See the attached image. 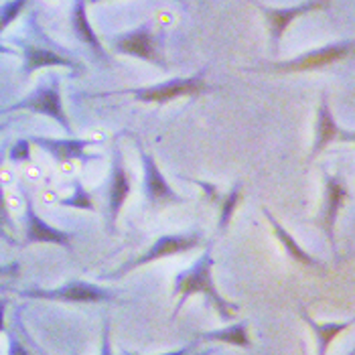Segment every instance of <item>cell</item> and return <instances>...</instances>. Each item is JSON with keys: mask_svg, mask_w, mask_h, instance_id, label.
<instances>
[{"mask_svg": "<svg viewBox=\"0 0 355 355\" xmlns=\"http://www.w3.org/2000/svg\"><path fill=\"white\" fill-rule=\"evenodd\" d=\"M211 244L214 242L207 244L205 252L197 258V262L193 264L191 268H187V270H183V272L175 276L173 293L177 297V304H175V311H173V319L181 313L183 304L189 301L193 295H201V297L207 299V302H211L221 321H232L240 313V306L236 302L223 299L219 295L216 282H214V264L216 262L211 258Z\"/></svg>", "mask_w": 355, "mask_h": 355, "instance_id": "1", "label": "cell"}, {"mask_svg": "<svg viewBox=\"0 0 355 355\" xmlns=\"http://www.w3.org/2000/svg\"><path fill=\"white\" fill-rule=\"evenodd\" d=\"M354 51V39L347 41H339L333 45H325L321 49L302 53L295 59H286V61H274L268 65L256 67V71H272V73H301V71H315V69H323L331 67L343 59H347Z\"/></svg>", "mask_w": 355, "mask_h": 355, "instance_id": "2", "label": "cell"}, {"mask_svg": "<svg viewBox=\"0 0 355 355\" xmlns=\"http://www.w3.org/2000/svg\"><path fill=\"white\" fill-rule=\"evenodd\" d=\"M203 246V236L193 232V234H173V236H161L153 246L148 248L144 254H140L135 260H128L124 262L118 270L114 272L104 274L102 280H118L122 276H126L128 272L137 270L140 266H146L150 262H157L161 258H168V256H175V254H183V252H189L193 248Z\"/></svg>", "mask_w": 355, "mask_h": 355, "instance_id": "3", "label": "cell"}, {"mask_svg": "<svg viewBox=\"0 0 355 355\" xmlns=\"http://www.w3.org/2000/svg\"><path fill=\"white\" fill-rule=\"evenodd\" d=\"M214 87L205 82L203 71L191 76V78H177L171 82L157 83V85H146V87H137V89H126L137 102H150V104H168L179 98H195L211 92Z\"/></svg>", "mask_w": 355, "mask_h": 355, "instance_id": "4", "label": "cell"}, {"mask_svg": "<svg viewBox=\"0 0 355 355\" xmlns=\"http://www.w3.org/2000/svg\"><path fill=\"white\" fill-rule=\"evenodd\" d=\"M19 295L25 299L57 302H106L116 299L106 288L83 280H73L55 288H28V291H21Z\"/></svg>", "mask_w": 355, "mask_h": 355, "instance_id": "5", "label": "cell"}, {"mask_svg": "<svg viewBox=\"0 0 355 355\" xmlns=\"http://www.w3.org/2000/svg\"><path fill=\"white\" fill-rule=\"evenodd\" d=\"M19 110H27V112H35V114H43L53 118L55 122L65 128L67 132L71 130V122L63 110V102H61V89H59V78H53V82L47 85H41L39 89H35L31 96L25 100L4 108L2 112H19Z\"/></svg>", "mask_w": 355, "mask_h": 355, "instance_id": "6", "label": "cell"}, {"mask_svg": "<svg viewBox=\"0 0 355 355\" xmlns=\"http://www.w3.org/2000/svg\"><path fill=\"white\" fill-rule=\"evenodd\" d=\"M112 49L122 55L144 59V61L155 63V65H159L163 69L168 67L166 61L163 59V55L159 53V45H157V39H155L153 31L146 25L114 37L112 39Z\"/></svg>", "mask_w": 355, "mask_h": 355, "instance_id": "7", "label": "cell"}, {"mask_svg": "<svg viewBox=\"0 0 355 355\" xmlns=\"http://www.w3.org/2000/svg\"><path fill=\"white\" fill-rule=\"evenodd\" d=\"M256 6L260 8V12L264 15V19H266V23H268L270 45L276 49V47L280 45V41H282V37H284L288 25H291L295 19H299L302 15H311V12H315V10L329 8V2H317V0H313V2H299V4L288 6V8H270L268 4H260V2H258Z\"/></svg>", "mask_w": 355, "mask_h": 355, "instance_id": "8", "label": "cell"}, {"mask_svg": "<svg viewBox=\"0 0 355 355\" xmlns=\"http://www.w3.org/2000/svg\"><path fill=\"white\" fill-rule=\"evenodd\" d=\"M138 150H140L142 168H144V195H146V201L153 207L171 205V203H185V199L179 193H175V189L164 179L159 164L155 163V157L148 155L142 146H138Z\"/></svg>", "mask_w": 355, "mask_h": 355, "instance_id": "9", "label": "cell"}, {"mask_svg": "<svg viewBox=\"0 0 355 355\" xmlns=\"http://www.w3.org/2000/svg\"><path fill=\"white\" fill-rule=\"evenodd\" d=\"M25 225H27V232H25L27 244H55V246H61L65 250L73 248L71 244L73 234L49 225L35 211V205H33V199L28 197V193H25Z\"/></svg>", "mask_w": 355, "mask_h": 355, "instance_id": "10", "label": "cell"}, {"mask_svg": "<svg viewBox=\"0 0 355 355\" xmlns=\"http://www.w3.org/2000/svg\"><path fill=\"white\" fill-rule=\"evenodd\" d=\"M354 142V132L339 128V124L333 118V112L329 106V96L323 94L321 102H319V110H317V124H315V140H313V148L309 153V161H315L331 142Z\"/></svg>", "mask_w": 355, "mask_h": 355, "instance_id": "11", "label": "cell"}, {"mask_svg": "<svg viewBox=\"0 0 355 355\" xmlns=\"http://www.w3.org/2000/svg\"><path fill=\"white\" fill-rule=\"evenodd\" d=\"M132 191V183L128 179V171L124 166V157L120 146L114 148V159H112V173H110L108 185V227L110 232L116 230V221L122 211V205L126 203L128 195Z\"/></svg>", "mask_w": 355, "mask_h": 355, "instance_id": "12", "label": "cell"}, {"mask_svg": "<svg viewBox=\"0 0 355 355\" xmlns=\"http://www.w3.org/2000/svg\"><path fill=\"white\" fill-rule=\"evenodd\" d=\"M349 197H352V193L345 187V183L339 181L337 177L325 173V205H323L319 221H321V230L327 236L333 252H337V246H335V223H337V218H339V209L343 207V203Z\"/></svg>", "mask_w": 355, "mask_h": 355, "instance_id": "13", "label": "cell"}, {"mask_svg": "<svg viewBox=\"0 0 355 355\" xmlns=\"http://www.w3.org/2000/svg\"><path fill=\"white\" fill-rule=\"evenodd\" d=\"M31 144H37L39 148L47 150L59 164L69 163V161H96V155L87 153V146L92 144L89 140L80 138H49V137H33L28 138Z\"/></svg>", "mask_w": 355, "mask_h": 355, "instance_id": "14", "label": "cell"}, {"mask_svg": "<svg viewBox=\"0 0 355 355\" xmlns=\"http://www.w3.org/2000/svg\"><path fill=\"white\" fill-rule=\"evenodd\" d=\"M23 55H25V63H23L25 76H31V73L45 69V67H65L71 71H82V67L76 61H71L69 57H63L53 49H43L39 45H25Z\"/></svg>", "mask_w": 355, "mask_h": 355, "instance_id": "15", "label": "cell"}, {"mask_svg": "<svg viewBox=\"0 0 355 355\" xmlns=\"http://www.w3.org/2000/svg\"><path fill=\"white\" fill-rule=\"evenodd\" d=\"M262 214L266 216L268 223H270V227H272L274 236H276V240L280 242V246L284 248V252L288 254V258H291V260L299 262V264L306 266V268H325V266H327L325 262H321V260H319V258H315L313 254L304 252V250L299 246V242L295 240V236H291V234L286 232V227H284L278 219L274 218L268 207H262Z\"/></svg>", "mask_w": 355, "mask_h": 355, "instance_id": "16", "label": "cell"}, {"mask_svg": "<svg viewBox=\"0 0 355 355\" xmlns=\"http://www.w3.org/2000/svg\"><path fill=\"white\" fill-rule=\"evenodd\" d=\"M71 28H73L76 37L82 41L83 45H87L100 59H108V55H106L102 43H100V39H98V35H96V31L89 25L87 4L82 2V0H78V2L71 4Z\"/></svg>", "mask_w": 355, "mask_h": 355, "instance_id": "17", "label": "cell"}, {"mask_svg": "<svg viewBox=\"0 0 355 355\" xmlns=\"http://www.w3.org/2000/svg\"><path fill=\"white\" fill-rule=\"evenodd\" d=\"M302 319L309 327L315 331V337H317V355H327L331 343L337 339V335L345 333L347 329H352L354 325V319L349 321H335V323H317L315 319L309 317L306 311H301Z\"/></svg>", "mask_w": 355, "mask_h": 355, "instance_id": "18", "label": "cell"}, {"mask_svg": "<svg viewBox=\"0 0 355 355\" xmlns=\"http://www.w3.org/2000/svg\"><path fill=\"white\" fill-rule=\"evenodd\" d=\"M201 341H216V343H225V345H236L242 349L252 347V337H250V325L246 321L234 323L227 327L216 329V331H205L199 335Z\"/></svg>", "mask_w": 355, "mask_h": 355, "instance_id": "19", "label": "cell"}, {"mask_svg": "<svg viewBox=\"0 0 355 355\" xmlns=\"http://www.w3.org/2000/svg\"><path fill=\"white\" fill-rule=\"evenodd\" d=\"M240 199H242V183H236V185H234V189L227 193V195L223 197V201H221V209H219V221H218L219 234H221V232H225V227L230 225V221H232L234 214H236V207H238Z\"/></svg>", "mask_w": 355, "mask_h": 355, "instance_id": "20", "label": "cell"}, {"mask_svg": "<svg viewBox=\"0 0 355 355\" xmlns=\"http://www.w3.org/2000/svg\"><path fill=\"white\" fill-rule=\"evenodd\" d=\"M27 8V2L17 0V2H4L0 6V35L6 31L10 23H15L19 19V15Z\"/></svg>", "mask_w": 355, "mask_h": 355, "instance_id": "21", "label": "cell"}, {"mask_svg": "<svg viewBox=\"0 0 355 355\" xmlns=\"http://www.w3.org/2000/svg\"><path fill=\"white\" fill-rule=\"evenodd\" d=\"M59 203H61V205H67V207H78V209L96 211V209H94V203H92V197H89V193L83 189L82 183H76V193H73V197L61 199Z\"/></svg>", "mask_w": 355, "mask_h": 355, "instance_id": "22", "label": "cell"}, {"mask_svg": "<svg viewBox=\"0 0 355 355\" xmlns=\"http://www.w3.org/2000/svg\"><path fill=\"white\" fill-rule=\"evenodd\" d=\"M8 159L12 163H27L31 159V142H28V138H21V140H17L12 144V148L8 153Z\"/></svg>", "mask_w": 355, "mask_h": 355, "instance_id": "23", "label": "cell"}, {"mask_svg": "<svg viewBox=\"0 0 355 355\" xmlns=\"http://www.w3.org/2000/svg\"><path fill=\"white\" fill-rule=\"evenodd\" d=\"M6 225H10V216H8V207H6V201H4V189L0 185V234L2 236H6L4 234Z\"/></svg>", "mask_w": 355, "mask_h": 355, "instance_id": "24", "label": "cell"}, {"mask_svg": "<svg viewBox=\"0 0 355 355\" xmlns=\"http://www.w3.org/2000/svg\"><path fill=\"white\" fill-rule=\"evenodd\" d=\"M8 355H31L23 341L15 335H8Z\"/></svg>", "mask_w": 355, "mask_h": 355, "instance_id": "25", "label": "cell"}, {"mask_svg": "<svg viewBox=\"0 0 355 355\" xmlns=\"http://www.w3.org/2000/svg\"><path fill=\"white\" fill-rule=\"evenodd\" d=\"M100 355H114L112 354V343H110V321H106L104 329H102V349H100Z\"/></svg>", "mask_w": 355, "mask_h": 355, "instance_id": "26", "label": "cell"}, {"mask_svg": "<svg viewBox=\"0 0 355 355\" xmlns=\"http://www.w3.org/2000/svg\"><path fill=\"white\" fill-rule=\"evenodd\" d=\"M19 272H21V264L19 262L0 264V278H4V276H17Z\"/></svg>", "mask_w": 355, "mask_h": 355, "instance_id": "27", "label": "cell"}, {"mask_svg": "<svg viewBox=\"0 0 355 355\" xmlns=\"http://www.w3.org/2000/svg\"><path fill=\"white\" fill-rule=\"evenodd\" d=\"M195 343H197V339H195ZM195 343H191V345H185V347H181V349H175V352H166V354H161V355H189V352L195 347ZM124 355H138V354L124 352Z\"/></svg>", "mask_w": 355, "mask_h": 355, "instance_id": "28", "label": "cell"}, {"mask_svg": "<svg viewBox=\"0 0 355 355\" xmlns=\"http://www.w3.org/2000/svg\"><path fill=\"white\" fill-rule=\"evenodd\" d=\"M4 313H6V301H0V333L4 331Z\"/></svg>", "mask_w": 355, "mask_h": 355, "instance_id": "29", "label": "cell"}, {"mask_svg": "<svg viewBox=\"0 0 355 355\" xmlns=\"http://www.w3.org/2000/svg\"><path fill=\"white\" fill-rule=\"evenodd\" d=\"M0 53L12 55V53H17V51H15V49H12V47H6V45H2V43H0Z\"/></svg>", "mask_w": 355, "mask_h": 355, "instance_id": "30", "label": "cell"}, {"mask_svg": "<svg viewBox=\"0 0 355 355\" xmlns=\"http://www.w3.org/2000/svg\"><path fill=\"white\" fill-rule=\"evenodd\" d=\"M197 355H211V352H209V349H205V352H201V354H197Z\"/></svg>", "mask_w": 355, "mask_h": 355, "instance_id": "31", "label": "cell"}]
</instances>
